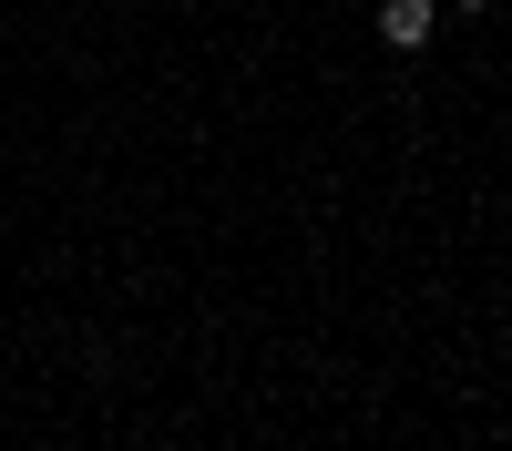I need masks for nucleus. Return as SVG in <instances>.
<instances>
[{
    "mask_svg": "<svg viewBox=\"0 0 512 451\" xmlns=\"http://www.w3.org/2000/svg\"><path fill=\"white\" fill-rule=\"evenodd\" d=\"M431 31H441V11H431V0H379V41H390V52H420Z\"/></svg>",
    "mask_w": 512,
    "mask_h": 451,
    "instance_id": "nucleus-1",
    "label": "nucleus"
},
{
    "mask_svg": "<svg viewBox=\"0 0 512 451\" xmlns=\"http://www.w3.org/2000/svg\"><path fill=\"white\" fill-rule=\"evenodd\" d=\"M461 11H482V0H461Z\"/></svg>",
    "mask_w": 512,
    "mask_h": 451,
    "instance_id": "nucleus-2",
    "label": "nucleus"
}]
</instances>
